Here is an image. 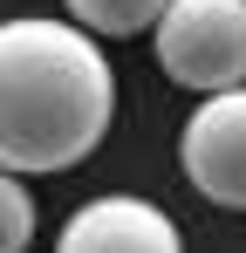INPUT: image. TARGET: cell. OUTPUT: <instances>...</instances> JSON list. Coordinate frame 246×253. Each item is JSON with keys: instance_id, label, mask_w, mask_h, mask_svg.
I'll use <instances>...</instances> for the list:
<instances>
[{"instance_id": "obj_1", "label": "cell", "mask_w": 246, "mask_h": 253, "mask_svg": "<svg viewBox=\"0 0 246 253\" xmlns=\"http://www.w3.org/2000/svg\"><path fill=\"white\" fill-rule=\"evenodd\" d=\"M117 117V76L89 28L0 21V171H76Z\"/></svg>"}, {"instance_id": "obj_2", "label": "cell", "mask_w": 246, "mask_h": 253, "mask_svg": "<svg viewBox=\"0 0 246 253\" xmlns=\"http://www.w3.org/2000/svg\"><path fill=\"white\" fill-rule=\"evenodd\" d=\"M151 48L178 89L199 96L246 89V0H171L151 28Z\"/></svg>"}, {"instance_id": "obj_3", "label": "cell", "mask_w": 246, "mask_h": 253, "mask_svg": "<svg viewBox=\"0 0 246 253\" xmlns=\"http://www.w3.org/2000/svg\"><path fill=\"white\" fill-rule=\"evenodd\" d=\"M178 165H185L199 199H212L226 212H246V89L205 96L199 110L185 117Z\"/></svg>"}, {"instance_id": "obj_4", "label": "cell", "mask_w": 246, "mask_h": 253, "mask_svg": "<svg viewBox=\"0 0 246 253\" xmlns=\"http://www.w3.org/2000/svg\"><path fill=\"white\" fill-rule=\"evenodd\" d=\"M55 253H185V240H178L171 212H158L151 199L110 192V199H89L69 212Z\"/></svg>"}, {"instance_id": "obj_5", "label": "cell", "mask_w": 246, "mask_h": 253, "mask_svg": "<svg viewBox=\"0 0 246 253\" xmlns=\"http://www.w3.org/2000/svg\"><path fill=\"white\" fill-rule=\"evenodd\" d=\"M164 7H171V0H69V21L89 28V35L123 42V35H151L164 21Z\"/></svg>"}, {"instance_id": "obj_6", "label": "cell", "mask_w": 246, "mask_h": 253, "mask_svg": "<svg viewBox=\"0 0 246 253\" xmlns=\"http://www.w3.org/2000/svg\"><path fill=\"white\" fill-rule=\"evenodd\" d=\"M35 240V199L14 171H0V253H28Z\"/></svg>"}]
</instances>
